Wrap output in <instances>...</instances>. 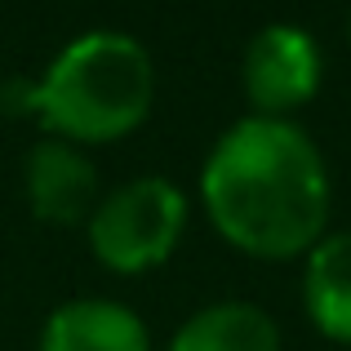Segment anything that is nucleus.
I'll use <instances>...</instances> for the list:
<instances>
[{
  "mask_svg": "<svg viewBox=\"0 0 351 351\" xmlns=\"http://www.w3.org/2000/svg\"><path fill=\"white\" fill-rule=\"evenodd\" d=\"M169 351H280V325L254 302H209L178 325Z\"/></svg>",
  "mask_w": 351,
  "mask_h": 351,
  "instance_id": "obj_8",
  "label": "nucleus"
},
{
  "mask_svg": "<svg viewBox=\"0 0 351 351\" xmlns=\"http://www.w3.org/2000/svg\"><path fill=\"white\" fill-rule=\"evenodd\" d=\"M40 351H152L143 316L112 298H71L49 311Z\"/></svg>",
  "mask_w": 351,
  "mask_h": 351,
  "instance_id": "obj_6",
  "label": "nucleus"
},
{
  "mask_svg": "<svg viewBox=\"0 0 351 351\" xmlns=\"http://www.w3.org/2000/svg\"><path fill=\"white\" fill-rule=\"evenodd\" d=\"M156 103V62L147 45L116 27L80 32L36 80V120L49 138L98 147L129 138Z\"/></svg>",
  "mask_w": 351,
  "mask_h": 351,
  "instance_id": "obj_2",
  "label": "nucleus"
},
{
  "mask_svg": "<svg viewBox=\"0 0 351 351\" xmlns=\"http://www.w3.org/2000/svg\"><path fill=\"white\" fill-rule=\"evenodd\" d=\"M94 258L116 276L160 267L187 232V196L165 173H143L112 187L85 223Z\"/></svg>",
  "mask_w": 351,
  "mask_h": 351,
  "instance_id": "obj_3",
  "label": "nucleus"
},
{
  "mask_svg": "<svg viewBox=\"0 0 351 351\" xmlns=\"http://www.w3.org/2000/svg\"><path fill=\"white\" fill-rule=\"evenodd\" d=\"M200 205L232 249L263 263L307 258L329 227V169L293 120L245 116L200 165Z\"/></svg>",
  "mask_w": 351,
  "mask_h": 351,
  "instance_id": "obj_1",
  "label": "nucleus"
},
{
  "mask_svg": "<svg viewBox=\"0 0 351 351\" xmlns=\"http://www.w3.org/2000/svg\"><path fill=\"white\" fill-rule=\"evenodd\" d=\"M23 191L32 214L45 227H80L98 209V169L85 156V147L62 143V138H40L27 152L23 165Z\"/></svg>",
  "mask_w": 351,
  "mask_h": 351,
  "instance_id": "obj_5",
  "label": "nucleus"
},
{
  "mask_svg": "<svg viewBox=\"0 0 351 351\" xmlns=\"http://www.w3.org/2000/svg\"><path fill=\"white\" fill-rule=\"evenodd\" d=\"M302 311L329 343L351 347V227L347 232H325L307 249Z\"/></svg>",
  "mask_w": 351,
  "mask_h": 351,
  "instance_id": "obj_7",
  "label": "nucleus"
},
{
  "mask_svg": "<svg viewBox=\"0 0 351 351\" xmlns=\"http://www.w3.org/2000/svg\"><path fill=\"white\" fill-rule=\"evenodd\" d=\"M320 76H325V58L316 36L293 23H267L263 32H254L240 58V85L249 107L254 116L271 120H289L298 107H307L320 89Z\"/></svg>",
  "mask_w": 351,
  "mask_h": 351,
  "instance_id": "obj_4",
  "label": "nucleus"
},
{
  "mask_svg": "<svg viewBox=\"0 0 351 351\" xmlns=\"http://www.w3.org/2000/svg\"><path fill=\"white\" fill-rule=\"evenodd\" d=\"M347 40H351V14H347Z\"/></svg>",
  "mask_w": 351,
  "mask_h": 351,
  "instance_id": "obj_9",
  "label": "nucleus"
}]
</instances>
